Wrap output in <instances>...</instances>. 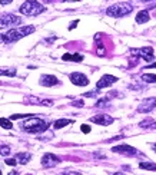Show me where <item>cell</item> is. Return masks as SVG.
I'll return each instance as SVG.
<instances>
[{"label":"cell","mask_w":156,"mask_h":175,"mask_svg":"<svg viewBox=\"0 0 156 175\" xmlns=\"http://www.w3.org/2000/svg\"><path fill=\"white\" fill-rule=\"evenodd\" d=\"M9 175H19V172H17V171H13V172H10Z\"/></svg>","instance_id":"836d02e7"},{"label":"cell","mask_w":156,"mask_h":175,"mask_svg":"<svg viewBox=\"0 0 156 175\" xmlns=\"http://www.w3.org/2000/svg\"><path fill=\"white\" fill-rule=\"evenodd\" d=\"M63 175H80L78 172H63Z\"/></svg>","instance_id":"d6a6232c"},{"label":"cell","mask_w":156,"mask_h":175,"mask_svg":"<svg viewBox=\"0 0 156 175\" xmlns=\"http://www.w3.org/2000/svg\"><path fill=\"white\" fill-rule=\"evenodd\" d=\"M139 127L140 128H156V122L153 119H150V118H146L145 121H142L139 123Z\"/></svg>","instance_id":"e0dca14e"},{"label":"cell","mask_w":156,"mask_h":175,"mask_svg":"<svg viewBox=\"0 0 156 175\" xmlns=\"http://www.w3.org/2000/svg\"><path fill=\"white\" fill-rule=\"evenodd\" d=\"M112 151L116 154H123V155H136L138 151L130 145H116L112 148Z\"/></svg>","instance_id":"7c38bea8"},{"label":"cell","mask_w":156,"mask_h":175,"mask_svg":"<svg viewBox=\"0 0 156 175\" xmlns=\"http://www.w3.org/2000/svg\"><path fill=\"white\" fill-rule=\"evenodd\" d=\"M40 85L42 86H56L59 85V79L53 76V75H43L40 76Z\"/></svg>","instance_id":"4fadbf2b"},{"label":"cell","mask_w":156,"mask_h":175,"mask_svg":"<svg viewBox=\"0 0 156 175\" xmlns=\"http://www.w3.org/2000/svg\"><path fill=\"white\" fill-rule=\"evenodd\" d=\"M0 127L4 128V129H11V128H13V123L10 122V119H6V118H0Z\"/></svg>","instance_id":"44dd1931"},{"label":"cell","mask_w":156,"mask_h":175,"mask_svg":"<svg viewBox=\"0 0 156 175\" xmlns=\"http://www.w3.org/2000/svg\"><path fill=\"white\" fill-rule=\"evenodd\" d=\"M42 12H45V6H42L36 0H26L20 6V13L25 16H36L40 15Z\"/></svg>","instance_id":"3957f363"},{"label":"cell","mask_w":156,"mask_h":175,"mask_svg":"<svg viewBox=\"0 0 156 175\" xmlns=\"http://www.w3.org/2000/svg\"><path fill=\"white\" fill-rule=\"evenodd\" d=\"M149 19H150V16H149L148 10H142L136 15V22L138 23H148Z\"/></svg>","instance_id":"9a60e30c"},{"label":"cell","mask_w":156,"mask_h":175,"mask_svg":"<svg viewBox=\"0 0 156 175\" xmlns=\"http://www.w3.org/2000/svg\"><path fill=\"white\" fill-rule=\"evenodd\" d=\"M22 23V17H19L16 15H4L3 17H0V29L9 26H17Z\"/></svg>","instance_id":"5b68a950"},{"label":"cell","mask_w":156,"mask_h":175,"mask_svg":"<svg viewBox=\"0 0 156 175\" xmlns=\"http://www.w3.org/2000/svg\"><path fill=\"white\" fill-rule=\"evenodd\" d=\"M130 53L133 55H140L145 60H152L153 59V49L150 46H146V48H142V49H130Z\"/></svg>","instance_id":"52a82bcc"},{"label":"cell","mask_w":156,"mask_h":175,"mask_svg":"<svg viewBox=\"0 0 156 175\" xmlns=\"http://www.w3.org/2000/svg\"><path fill=\"white\" fill-rule=\"evenodd\" d=\"M10 154V146L9 145H0V155H9Z\"/></svg>","instance_id":"603a6c76"},{"label":"cell","mask_w":156,"mask_h":175,"mask_svg":"<svg viewBox=\"0 0 156 175\" xmlns=\"http://www.w3.org/2000/svg\"><path fill=\"white\" fill-rule=\"evenodd\" d=\"M118 82V78L116 76H112V75H103L100 78V81L96 83L97 89H103V88H108V86L113 85V83Z\"/></svg>","instance_id":"9c48e42d"},{"label":"cell","mask_w":156,"mask_h":175,"mask_svg":"<svg viewBox=\"0 0 156 175\" xmlns=\"http://www.w3.org/2000/svg\"><path fill=\"white\" fill-rule=\"evenodd\" d=\"M70 82L76 86H86L89 85V79L86 78L83 73H80V72H73L70 75Z\"/></svg>","instance_id":"ba28073f"},{"label":"cell","mask_w":156,"mask_h":175,"mask_svg":"<svg viewBox=\"0 0 156 175\" xmlns=\"http://www.w3.org/2000/svg\"><path fill=\"white\" fill-rule=\"evenodd\" d=\"M82 132H83V134H89V132H90V127H89V125H82Z\"/></svg>","instance_id":"484cf974"},{"label":"cell","mask_w":156,"mask_h":175,"mask_svg":"<svg viewBox=\"0 0 156 175\" xmlns=\"http://www.w3.org/2000/svg\"><path fill=\"white\" fill-rule=\"evenodd\" d=\"M36 30L34 26H25L20 27V29H10L6 33V43H11V42H16L22 37L27 36V35H32Z\"/></svg>","instance_id":"277c9868"},{"label":"cell","mask_w":156,"mask_h":175,"mask_svg":"<svg viewBox=\"0 0 156 175\" xmlns=\"http://www.w3.org/2000/svg\"><path fill=\"white\" fill-rule=\"evenodd\" d=\"M142 81H145V82H148V83H155L156 82V75H153V73L142 75Z\"/></svg>","instance_id":"ffe728a7"},{"label":"cell","mask_w":156,"mask_h":175,"mask_svg":"<svg viewBox=\"0 0 156 175\" xmlns=\"http://www.w3.org/2000/svg\"><path fill=\"white\" fill-rule=\"evenodd\" d=\"M0 76H16V69H0Z\"/></svg>","instance_id":"7402d4cb"},{"label":"cell","mask_w":156,"mask_h":175,"mask_svg":"<svg viewBox=\"0 0 156 175\" xmlns=\"http://www.w3.org/2000/svg\"><path fill=\"white\" fill-rule=\"evenodd\" d=\"M105 104H106V99H100V101L96 104L97 108H102V106H105Z\"/></svg>","instance_id":"83f0119b"},{"label":"cell","mask_w":156,"mask_h":175,"mask_svg":"<svg viewBox=\"0 0 156 175\" xmlns=\"http://www.w3.org/2000/svg\"><path fill=\"white\" fill-rule=\"evenodd\" d=\"M70 123H73V121H70V119H59V121H56L55 122V128L56 129H60V128L66 127V125H70Z\"/></svg>","instance_id":"ac0fdd59"},{"label":"cell","mask_w":156,"mask_h":175,"mask_svg":"<svg viewBox=\"0 0 156 175\" xmlns=\"http://www.w3.org/2000/svg\"><path fill=\"white\" fill-rule=\"evenodd\" d=\"M47 127L49 125L43 119L30 116V118H27L26 122L22 125V129L29 132V134H40V132H45L47 129Z\"/></svg>","instance_id":"6da1fadb"},{"label":"cell","mask_w":156,"mask_h":175,"mask_svg":"<svg viewBox=\"0 0 156 175\" xmlns=\"http://www.w3.org/2000/svg\"><path fill=\"white\" fill-rule=\"evenodd\" d=\"M63 2H79V0H63Z\"/></svg>","instance_id":"d590c367"},{"label":"cell","mask_w":156,"mask_h":175,"mask_svg":"<svg viewBox=\"0 0 156 175\" xmlns=\"http://www.w3.org/2000/svg\"><path fill=\"white\" fill-rule=\"evenodd\" d=\"M133 10V6L127 2H120V3L112 4L106 9V15L112 16V17H123V16L129 15L130 12Z\"/></svg>","instance_id":"7a4b0ae2"},{"label":"cell","mask_w":156,"mask_h":175,"mask_svg":"<svg viewBox=\"0 0 156 175\" xmlns=\"http://www.w3.org/2000/svg\"><path fill=\"white\" fill-rule=\"evenodd\" d=\"M15 158L19 161V162H20V164H23V165H25V164H27V162H29V161H30V158H32V155H30L29 152H25V154H23V152H20V154H17V155H16Z\"/></svg>","instance_id":"2e32d148"},{"label":"cell","mask_w":156,"mask_h":175,"mask_svg":"<svg viewBox=\"0 0 156 175\" xmlns=\"http://www.w3.org/2000/svg\"><path fill=\"white\" fill-rule=\"evenodd\" d=\"M59 162H60V159L56 157V155H53V154H45L43 158H42V165H43V167H47V168L56 167Z\"/></svg>","instance_id":"30bf717a"},{"label":"cell","mask_w":156,"mask_h":175,"mask_svg":"<svg viewBox=\"0 0 156 175\" xmlns=\"http://www.w3.org/2000/svg\"><path fill=\"white\" fill-rule=\"evenodd\" d=\"M113 175H125V174H122V172H115Z\"/></svg>","instance_id":"e575fe53"},{"label":"cell","mask_w":156,"mask_h":175,"mask_svg":"<svg viewBox=\"0 0 156 175\" xmlns=\"http://www.w3.org/2000/svg\"><path fill=\"white\" fill-rule=\"evenodd\" d=\"M72 105L73 106H83V101H74Z\"/></svg>","instance_id":"f1b7e54d"},{"label":"cell","mask_w":156,"mask_h":175,"mask_svg":"<svg viewBox=\"0 0 156 175\" xmlns=\"http://www.w3.org/2000/svg\"><path fill=\"white\" fill-rule=\"evenodd\" d=\"M96 95H97V92H96V90H95V92H93V90H92V92H87V93H85V96H86V98H93V96H96Z\"/></svg>","instance_id":"4316f807"},{"label":"cell","mask_w":156,"mask_h":175,"mask_svg":"<svg viewBox=\"0 0 156 175\" xmlns=\"http://www.w3.org/2000/svg\"><path fill=\"white\" fill-rule=\"evenodd\" d=\"M78 23H79V20H74V22L73 23H72V25H70V26H69V29H74V27H76V26H78Z\"/></svg>","instance_id":"4dcf8cb0"},{"label":"cell","mask_w":156,"mask_h":175,"mask_svg":"<svg viewBox=\"0 0 156 175\" xmlns=\"http://www.w3.org/2000/svg\"><path fill=\"white\" fill-rule=\"evenodd\" d=\"M96 53H97V56H105V46H103V45H99V46H97Z\"/></svg>","instance_id":"d4e9b609"},{"label":"cell","mask_w":156,"mask_h":175,"mask_svg":"<svg viewBox=\"0 0 156 175\" xmlns=\"http://www.w3.org/2000/svg\"><path fill=\"white\" fill-rule=\"evenodd\" d=\"M62 59L66 60V62H82L83 60V56L80 55V53H65L63 56H62Z\"/></svg>","instance_id":"5bb4252c"},{"label":"cell","mask_w":156,"mask_h":175,"mask_svg":"<svg viewBox=\"0 0 156 175\" xmlns=\"http://www.w3.org/2000/svg\"><path fill=\"white\" fill-rule=\"evenodd\" d=\"M140 2H145V3H146V2H150V0H140Z\"/></svg>","instance_id":"74e56055"},{"label":"cell","mask_w":156,"mask_h":175,"mask_svg":"<svg viewBox=\"0 0 156 175\" xmlns=\"http://www.w3.org/2000/svg\"><path fill=\"white\" fill-rule=\"evenodd\" d=\"M4 162H6L7 165H10V167H15V165L17 164V159H16V158H7Z\"/></svg>","instance_id":"cb8c5ba5"},{"label":"cell","mask_w":156,"mask_h":175,"mask_svg":"<svg viewBox=\"0 0 156 175\" xmlns=\"http://www.w3.org/2000/svg\"><path fill=\"white\" fill-rule=\"evenodd\" d=\"M150 67H156V63H153V65H150Z\"/></svg>","instance_id":"8d00e7d4"},{"label":"cell","mask_w":156,"mask_h":175,"mask_svg":"<svg viewBox=\"0 0 156 175\" xmlns=\"http://www.w3.org/2000/svg\"><path fill=\"white\" fill-rule=\"evenodd\" d=\"M153 149H155V151H156V144H155V145H153Z\"/></svg>","instance_id":"f35d334b"},{"label":"cell","mask_w":156,"mask_h":175,"mask_svg":"<svg viewBox=\"0 0 156 175\" xmlns=\"http://www.w3.org/2000/svg\"><path fill=\"white\" fill-rule=\"evenodd\" d=\"M153 108H156V98H148V99H143L142 104L138 106V112L139 113H148Z\"/></svg>","instance_id":"8992f818"},{"label":"cell","mask_w":156,"mask_h":175,"mask_svg":"<svg viewBox=\"0 0 156 175\" xmlns=\"http://www.w3.org/2000/svg\"><path fill=\"white\" fill-rule=\"evenodd\" d=\"M11 2H13V0H0V4H9V3H11Z\"/></svg>","instance_id":"1f68e13d"},{"label":"cell","mask_w":156,"mask_h":175,"mask_svg":"<svg viewBox=\"0 0 156 175\" xmlns=\"http://www.w3.org/2000/svg\"><path fill=\"white\" fill-rule=\"evenodd\" d=\"M2 43H6V35L0 33V45H2Z\"/></svg>","instance_id":"f546056e"},{"label":"cell","mask_w":156,"mask_h":175,"mask_svg":"<svg viewBox=\"0 0 156 175\" xmlns=\"http://www.w3.org/2000/svg\"><path fill=\"white\" fill-rule=\"evenodd\" d=\"M139 168L148 169V171H156V164H153V162H140V164H139Z\"/></svg>","instance_id":"d6986e66"},{"label":"cell","mask_w":156,"mask_h":175,"mask_svg":"<svg viewBox=\"0 0 156 175\" xmlns=\"http://www.w3.org/2000/svg\"><path fill=\"white\" fill-rule=\"evenodd\" d=\"M90 122L93 123H97V125H102V127H108V125H110L112 122H113V118L109 115H96V116H92L90 118Z\"/></svg>","instance_id":"8fae6325"}]
</instances>
